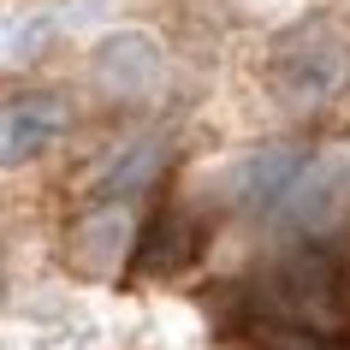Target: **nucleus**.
<instances>
[{
  "label": "nucleus",
  "mask_w": 350,
  "mask_h": 350,
  "mask_svg": "<svg viewBox=\"0 0 350 350\" xmlns=\"http://www.w3.org/2000/svg\"><path fill=\"white\" fill-rule=\"evenodd\" d=\"M202 256V220L190 208L166 202L161 214H148V226L131 238L125 256V279L131 285H148V279H178L185 267H196Z\"/></svg>",
  "instance_id": "39448f33"
},
{
  "label": "nucleus",
  "mask_w": 350,
  "mask_h": 350,
  "mask_svg": "<svg viewBox=\"0 0 350 350\" xmlns=\"http://www.w3.org/2000/svg\"><path fill=\"white\" fill-rule=\"evenodd\" d=\"M350 83V36L332 18H303L273 42L267 54V90L291 113H314L338 101Z\"/></svg>",
  "instance_id": "f03ea898"
},
{
  "label": "nucleus",
  "mask_w": 350,
  "mask_h": 350,
  "mask_svg": "<svg viewBox=\"0 0 350 350\" xmlns=\"http://www.w3.org/2000/svg\"><path fill=\"white\" fill-rule=\"evenodd\" d=\"M0 291H6V267H0Z\"/></svg>",
  "instance_id": "6e6552de"
},
{
  "label": "nucleus",
  "mask_w": 350,
  "mask_h": 350,
  "mask_svg": "<svg viewBox=\"0 0 350 350\" xmlns=\"http://www.w3.org/2000/svg\"><path fill=\"white\" fill-rule=\"evenodd\" d=\"M297 172V154L291 148H273V154H261V161L243 166V202H273V196H285V185H291Z\"/></svg>",
  "instance_id": "0eeeda50"
},
{
  "label": "nucleus",
  "mask_w": 350,
  "mask_h": 350,
  "mask_svg": "<svg viewBox=\"0 0 350 350\" xmlns=\"http://www.w3.org/2000/svg\"><path fill=\"white\" fill-rule=\"evenodd\" d=\"M256 309L273 327H303V332H321V338L338 345V332L350 321V267H345V256L327 250V243H303L297 256H285L267 273Z\"/></svg>",
  "instance_id": "f257e3e1"
},
{
  "label": "nucleus",
  "mask_w": 350,
  "mask_h": 350,
  "mask_svg": "<svg viewBox=\"0 0 350 350\" xmlns=\"http://www.w3.org/2000/svg\"><path fill=\"white\" fill-rule=\"evenodd\" d=\"M72 131V101L59 90H18L0 101V172L42 161L48 148L66 143Z\"/></svg>",
  "instance_id": "20e7f679"
},
{
  "label": "nucleus",
  "mask_w": 350,
  "mask_h": 350,
  "mask_svg": "<svg viewBox=\"0 0 350 350\" xmlns=\"http://www.w3.org/2000/svg\"><path fill=\"white\" fill-rule=\"evenodd\" d=\"M95 77L107 90H143L154 77V48L143 36H113L101 54H95Z\"/></svg>",
  "instance_id": "423d86ee"
},
{
  "label": "nucleus",
  "mask_w": 350,
  "mask_h": 350,
  "mask_svg": "<svg viewBox=\"0 0 350 350\" xmlns=\"http://www.w3.org/2000/svg\"><path fill=\"white\" fill-rule=\"evenodd\" d=\"M131 238H137V226H131V208L125 202H95L83 208L72 226H66V238H59V267L72 279H119L125 273V256H131Z\"/></svg>",
  "instance_id": "7ed1b4c3"
}]
</instances>
